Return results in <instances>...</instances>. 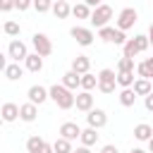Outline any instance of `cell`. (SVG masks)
Listing matches in <instances>:
<instances>
[{"label":"cell","instance_id":"d590c367","mask_svg":"<svg viewBox=\"0 0 153 153\" xmlns=\"http://www.w3.org/2000/svg\"><path fill=\"white\" fill-rule=\"evenodd\" d=\"M14 10V0H0V12H12Z\"/></svg>","mask_w":153,"mask_h":153},{"label":"cell","instance_id":"603a6c76","mask_svg":"<svg viewBox=\"0 0 153 153\" xmlns=\"http://www.w3.org/2000/svg\"><path fill=\"white\" fill-rule=\"evenodd\" d=\"M5 76H7L10 81H19V79L24 76V67H22L19 62H10L7 69H5Z\"/></svg>","mask_w":153,"mask_h":153},{"label":"cell","instance_id":"30bf717a","mask_svg":"<svg viewBox=\"0 0 153 153\" xmlns=\"http://www.w3.org/2000/svg\"><path fill=\"white\" fill-rule=\"evenodd\" d=\"M26 96H29V103H33V105H43L50 96H48V88L45 86H41V84H33L29 91H26Z\"/></svg>","mask_w":153,"mask_h":153},{"label":"cell","instance_id":"b9f144b4","mask_svg":"<svg viewBox=\"0 0 153 153\" xmlns=\"http://www.w3.org/2000/svg\"><path fill=\"white\" fill-rule=\"evenodd\" d=\"M41 153H55V151H53V143H45V146L41 148Z\"/></svg>","mask_w":153,"mask_h":153},{"label":"cell","instance_id":"f1b7e54d","mask_svg":"<svg viewBox=\"0 0 153 153\" xmlns=\"http://www.w3.org/2000/svg\"><path fill=\"white\" fill-rule=\"evenodd\" d=\"M53 151H55V153H72L74 148H72V141H67V139L57 136V139L53 141Z\"/></svg>","mask_w":153,"mask_h":153},{"label":"cell","instance_id":"52a82bcc","mask_svg":"<svg viewBox=\"0 0 153 153\" xmlns=\"http://www.w3.org/2000/svg\"><path fill=\"white\" fill-rule=\"evenodd\" d=\"M26 55H29L26 43H24V41H19V38H12V41H10V45H7V57H10L12 62H24V60H26Z\"/></svg>","mask_w":153,"mask_h":153},{"label":"cell","instance_id":"484cf974","mask_svg":"<svg viewBox=\"0 0 153 153\" xmlns=\"http://www.w3.org/2000/svg\"><path fill=\"white\" fill-rule=\"evenodd\" d=\"M134 81H136L134 72H117V86L120 88H131Z\"/></svg>","mask_w":153,"mask_h":153},{"label":"cell","instance_id":"83f0119b","mask_svg":"<svg viewBox=\"0 0 153 153\" xmlns=\"http://www.w3.org/2000/svg\"><path fill=\"white\" fill-rule=\"evenodd\" d=\"M43 146H45V141H43L38 134H33V136L26 139V151H29V153H41Z\"/></svg>","mask_w":153,"mask_h":153},{"label":"cell","instance_id":"3957f363","mask_svg":"<svg viewBox=\"0 0 153 153\" xmlns=\"http://www.w3.org/2000/svg\"><path fill=\"white\" fill-rule=\"evenodd\" d=\"M98 91L100 93H115V86H117V72L115 69H100L98 74Z\"/></svg>","mask_w":153,"mask_h":153},{"label":"cell","instance_id":"8d00e7d4","mask_svg":"<svg viewBox=\"0 0 153 153\" xmlns=\"http://www.w3.org/2000/svg\"><path fill=\"white\" fill-rule=\"evenodd\" d=\"M143 105H146V110H148V112H153V91L143 98Z\"/></svg>","mask_w":153,"mask_h":153},{"label":"cell","instance_id":"7402d4cb","mask_svg":"<svg viewBox=\"0 0 153 153\" xmlns=\"http://www.w3.org/2000/svg\"><path fill=\"white\" fill-rule=\"evenodd\" d=\"M151 136H153V127H151V124L141 122V124L134 127V139H136V141H148Z\"/></svg>","mask_w":153,"mask_h":153},{"label":"cell","instance_id":"7bdbcfd3","mask_svg":"<svg viewBox=\"0 0 153 153\" xmlns=\"http://www.w3.org/2000/svg\"><path fill=\"white\" fill-rule=\"evenodd\" d=\"M148 43L153 45V24H151V29H148Z\"/></svg>","mask_w":153,"mask_h":153},{"label":"cell","instance_id":"f6af8a7d","mask_svg":"<svg viewBox=\"0 0 153 153\" xmlns=\"http://www.w3.org/2000/svg\"><path fill=\"white\" fill-rule=\"evenodd\" d=\"M129 153H146V151H143V148H131Z\"/></svg>","mask_w":153,"mask_h":153},{"label":"cell","instance_id":"277c9868","mask_svg":"<svg viewBox=\"0 0 153 153\" xmlns=\"http://www.w3.org/2000/svg\"><path fill=\"white\" fill-rule=\"evenodd\" d=\"M98 38L105 41V43H115V45H124L127 43L124 31H120L117 26H103V29H98Z\"/></svg>","mask_w":153,"mask_h":153},{"label":"cell","instance_id":"d6986e66","mask_svg":"<svg viewBox=\"0 0 153 153\" xmlns=\"http://www.w3.org/2000/svg\"><path fill=\"white\" fill-rule=\"evenodd\" d=\"M91 69V60L86 57V55H76L74 60H72V72H76V74H86Z\"/></svg>","mask_w":153,"mask_h":153},{"label":"cell","instance_id":"ac0fdd59","mask_svg":"<svg viewBox=\"0 0 153 153\" xmlns=\"http://www.w3.org/2000/svg\"><path fill=\"white\" fill-rule=\"evenodd\" d=\"M24 69H29V72H41V69H43V57H41L38 53H29L26 60H24Z\"/></svg>","mask_w":153,"mask_h":153},{"label":"cell","instance_id":"2e32d148","mask_svg":"<svg viewBox=\"0 0 153 153\" xmlns=\"http://www.w3.org/2000/svg\"><path fill=\"white\" fill-rule=\"evenodd\" d=\"M98 129H93V127H86V129H81V136H79V141H81V146H96L98 143Z\"/></svg>","mask_w":153,"mask_h":153},{"label":"cell","instance_id":"6da1fadb","mask_svg":"<svg viewBox=\"0 0 153 153\" xmlns=\"http://www.w3.org/2000/svg\"><path fill=\"white\" fill-rule=\"evenodd\" d=\"M48 96H50V100H53L60 110L74 108V91H69V88L62 86V84H53V86L48 88Z\"/></svg>","mask_w":153,"mask_h":153},{"label":"cell","instance_id":"7a4b0ae2","mask_svg":"<svg viewBox=\"0 0 153 153\" xmlns=\"http://www.w3.org/2000/svg\"><path fill=\"white\" fill-rule=\"evenodd\" d=\"M110 19H112V7L110 5H98L93 12H91V26H96V29H103V26H110Z\"/></svg>","mask_w":153,"mask_h":153},{"label":"cell","instance_id":"ab89813d","mask_svg":"<svg viewBox=\"0 0 153 153\" xmlns=\"http://www.w3.org/2000/svg\"><path fill=\"white\" fill-rule=\"evenodd\" d=\"M81 2H86V5L91 7V10H96L98 5H103V0H81Z\"/></svg>","mask_w":153,"mask_h":153},{"label":"cell","instance_id":"ffe728a7","mask_svg":"<svg viewBox=\"0 0 153 153\" xmlns=\"http://www.w3.org/2000/svg\"><path fill=\"white\" fill-rule=\"evenodd\" d=\"M131 88H134L136 96H143V98H146V96L153 91V84H151V79H141V76H136V81H134Z\"/></svg>","mask_w":153,"mask_h":153},{"label":"cell","instance_id":"5b68a950","mask_svg":"<svg viewBox=\"0 0 153 153\" xmlns=\"http://www.w3.org/2000/svg\"><path fill=\"white\" fill-rule=\"evenodd\" d=\"M136 19H139V12H136L134 7H124V10L117 14V19H115V26H117L120 31H129V29L136 24Z\"/></svg>","mask_w":153,"mask_h":153},{"label":"cell","instance_id":"d6a6232c","mask_svg":"<svg viewBox=\"0 0 153 153\" xmlns=\"http://www.w3.org/2000/svg\"><path fill=\"white\" fill-rule=\"evenodd\" d=\"M117 72H134V60L131 57H120V62H117Z\"/></svg>","mask_w":153,"mask_h":153},{"label":"cell","instance_id":"9a60e30c","mask_svg":"<svg viewBox=\"0 0 153 153\" xmlns=\"http://www.w3.org/2000/svg\"><path fill=\"white\" fill-rule=\"evenodd\" d=\"M62 86H67L69 91H76V88H81V74H76V72H65L62 74Z\"/></svg>","mask_w":153,"mask_h":153},{"label":"cell","instance_id":"ee69618b","mask_svg":"<svg viewBox=\"0 0 153 153\" xmlns=\"http://www.w3.org/2000/svg\"><path fill=\"white\" fill-rule=\"evenodd\" d=\"M146 143H148V151H151V153H153V136H151V139H148V141H146Z\"/></svg>","mask_w":153,"mask_h":153},{"label":"cell","instance_id":"60d3db41","mask_svg":"<svg viewBox=\"0 0 153 153\" xmlns=\"http://www.w3.org/2000/svg\"><path fill=\"white\" fill-rule=\"evenodd\" d=\"M72 153H91V148H88V146H76Z\"/></svg>","mask_w":153,"mask_h":153},{"label":"cell","instance_id":"5bb4252c","mask_svg":"<svg viewBox=\"0 0 153 153\" xmlns=\"http://www.w3.org/2000/svg\"><path fill=\"white\" fill-rule=\"evenodd\" d=\"M36 117H38V105H33V103L19 105V120L22 122H33Z\"/></svg>","mask_w":153,"mask_h":153},{"label":"cell","instance_id":"d4e9b609","mask_svg":"<svg viewBox=\"0 0 153 153\" xmlns=\"http://www.w3.org/2000/svg\"><path fill=\"white\" fill-rule=\"evenodd\" d=\"M91 7L86 5V2H76V5H72V14L76 17V19H91Z\"/></svg>","mask_w":153,"mask_h":153},{"label":"cell","instance_id":"8992f818","mask_svg":"<svg viewBox=\"0 0 153 153\" xmlns=\"http://www.w3.org/2000/svg\"><path fill=\"white\" fill-rule=\"evenodd\" d=\"M31 45H33V53H38L41 57H48V55L53 53V41H50L45 33H41V31H36V33L31 36Z\"/></svg>","mask_w":153,"mask_h":153},{"label":"cell","instance_id":"9c48e42d","mask_svg":"<svg viewBox=\"0 0 153 153\" xmlns=\"http://www.w3.org/2000/svg\"><path fill=\"white\" fill-rule=\"evenodd\" d=\"M86 122H88V127H93V129H103V127L108 124V112H105L103 108H91V110L86 112Z\"/></svg>","mask_w":153,"mask_h":153},{"label":"cell","instance_id":"7c38bea8","mask_svg":"<svg viewBox=\"0 0 153 153\" xmlns=\"http://www.w3.org/2000/svg\"><path fill=\"white\" fill-rule=\"evenodd\" d=\"M74 105H76V110L88 112V110L93 108V93H91V91H79V93L74 96Z\"/></svg>","mask_w":153,"mask_h":153},{"label":"cell","instance_id":"cb8c5ba5","mask_svg":"<svg viewBox=\"0 0 153 153\" xmlns=\"http://www.w3.org/2000/svg\"><path fill=\"white\" fill-rule=\"evenodd\" d=\"M117 98H120V105H122V108H131V105L136 103V93H134V88H122Z\"/></svg>","mask_w":153,"mask_h":153},{"label":"cell","instance_id":"bcb514c9","mask_svg":"<svg viewBox=\"0 0 153 153\" xmlns=\"http://www.w3.org/2000/svg\"><path fill=\"white\" fill-rule=\"evenodd\" d=\"M2 122H5V120H2V115H0V127H2Z\"/></svg>","mask_w":153,"mask_h":153},{"label":"cell","instance_id":"4fadbf2b","mask_svg":"<svg viewBox=\"0 0 153 153\" xmlns=\"http://www.w3.org/2000/svg\"><path fill=\"white\" fill-rule=\"evenodd\" d=\"M0 115H2L5 122H14V120H19V105L17 103H2L0 105Z\"/></svg>","mask_w":153,"mask_h":153},{"label":"cell","instance_id":"44dd1931","mask_svg":"<svg viewBox=\"0 0 153 153\" xmlns=\"http://www.w3.org/2000/svg\"><path fill=\"white\" fill-rule=\"evenodd\" d=\"M136 74L141 79H153V57H146L136 65Z\"/></svg>","mask_w":153,"mask_h":153},{"label":"cell","instance_id":"8fae6325","mask_svg":"<svg viewBox=\"0 0 153 153\" xmlns=\"http://www.w3.org/2000/svg\"><path fill=\"white\" fill-rule=\"evenodd\" d=\"M60 136L67 139V141H76L81 136V127L76 122H62L60 124Z\"/></svg>","mask_w":153,"mask_h":153},{"label":"cell","instance_id":"4dcf8cb0","mask_svg":"<svg viewBox=\"0 0 153 153\" xmlns=\"http://www.w3.org/2000/svg\"><path fill=\"white\" fill-rule=\"evenodd\" d=\"M53 2H55V0H33V10H36L38 14H45V12L53 10Z\"/></svg>","mask_w":153,"mask_h":153},{"label":"cell","instance_id":"4316f807","mask_svg":"<svg viewBox=\"0 0 153 153\" xmlns=\"http://www.w3.org/2000/svg\"><path fill=\"white\" fill-rule=\"evenodd\" d=\"M93 88H98V76L91 72L81 74V91H93Z\"/></svg>","mask_w":153,"mask_h":153},{"label":"cell","instance_id":"836d02e7","mask_svg":"<svg viewBox=\"0 0 153 153\" xmlns=\"http://www.w3.org/2000/svg\"><path fill=\"white\" fill-rule=\"evenodd\" d=\"M134 43H136V48H139V53H146L148 50V36H143V33H139V36H134Z\"/></svg>","mask_w":153,"mask_h":153},{"label":"cell","instance_id":"f35d334b","mask_svg":"<svg viewBox=\"0 0 153 153\" xmlns=\"http://www.w3.org/2000/svg\"><path fill=\"white\" fill-rule=\"evenodd\" d=\"M7 65H10V62H7V55H5V53H0V72H5V69H7Z\"/></svg>","mask_w":153,"mask_h":153},{"label":"cell","instance_id":"f546056e","mask_svg":"<svg viewBox=\"0 0 153 153\" xmlns=\"http://www.w3.org/2000/svg\"><path fill=\"white\" fill-rule=\"evenodd\" d=\"M122 55H124V57H131V60H134V57L139 55V48H136L134 38H127V43L122 45Z\"/></svg>","mask_w":153,"mask_h":153},{"label":"cell","instance_id":"74e56055","mask_svg":"<svg viewBox=\"0 0 153 153\" xmlns=\"http://www.w3.org/2000/svg\"><path fill=\"white\" fill-rule=\"evenodd\" d=\"M100 153H120V151H117V146H115V143H105V146L100 148Z\"/></svg>","mask_w":153,"mask_h":153},{"label":"cell","instance_id":"7dc6e473","mask_svg":"<svg viewBox=\"0 0 153 153\" xmlns=\"http://www.w3.org/2000/svg\"><path fill=\"white\" fill-rule=\"evenodd\" d=\"M67 2H69V0H67Z\"/></svg>","mask_w":153,"mask_h":153},{"label":"cell","instance_id":"e0dca14e","mask_svg":"<svg viewBox=\"0 0 153 153\" xmlns=\"http://www.w3.org/2000/svg\"><path fill=\"white\" fill-rule=\"evenodd\" d=\"M57 19H67L69 14H72V5L67 2V0H55L53 2V10H50Z\"/></svg>","mask_w":153,"mask_h":153},{"label":"cell","instance_id":"1f68e13d","mask_svg":"<svg viewBox=\"0 0 153 153\" xmlns=\"http://www.w3.org/2000/svg\"><path fill=\"white\" fill-rule=\"evenodd\" d=\"M5 33H7L10 38H17V36L22 33V26H19L17 22H12V19H10V22H5Z\"/></svg>","mask_w":153,"mask_h":153},{"label":"cell","instance_id":"e575fe53","mask_svg":"<svg viewBox=\"0 0 153 153\" xmlns=\"http://www.w3.org/2000/svg\"><path fill=\"white\" fill-rule=\"evenodd\" d=\"M29 7H33V0H14V10H19V12H26Z\"/></svg>","mask_w":153,"mask_h":153},{"label":"cell","instance_id":"ba28073f","mask_svg":"<svg viewBox=\"0 0 153 153\" xmlns=\"http://www.w3.org/2000/svg\"><path fill=\"white\" fill-rule=\"evenodd\" d=\"M69 36H72L81 48H88V45L93 43V38H96L88 26H72V29H69Z\"/></svg>","mask_w":153,"mask_h":153}]
</instances>
